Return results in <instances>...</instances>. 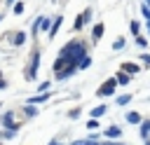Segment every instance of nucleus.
Returning a JSON list of instances; mask_svg holds the SVG:
<instances>
[{"instance_id": "nucleus-1", "label": "nucleus", "mask_w": 150, "mask_h": 145, "mask_svg": "<svg viewBox=\"0 0 150 145\" xmlns=\"http://www.w3.org/2000/svg\"><path fill=\"white\" fill-rule=\"evenodd\" d=\"M82 54H84V49H82L77 42H70V44H66V47L61 49V58L68 61V63H73V65H75V61H77Z\"/></svg>"}, {"instance_id": "nucleus-2", "label": "nucleus", "mask_w": 150, "mask_h": 145, "mask_svg": "<svg viewBox=\"0 0 150 145\" xmlns=\"http://www.w3.org/2000/svg\"><path fill=\"white\" fill-rule=\"evenodd\" d=\"M115 84H117V80H108V82H105V84L98 89V94H101V96H108V94H112V91H115Z\"/></svg>"}, {"instance_id": "nucleus-3", "label": "nucleus", "mask_w": 150, "mask_h": 145, "mask_svg": "<svg viewBox=\"0 0 150 145\" xmlns=\"http://www.w3.org/2000/svg\"><path fill=\"white\" fill-rule=\"evenodd\" d=\"M105 136H108V138H117V136H120V129H117V126H110V129L105 131Z\"/></svg>"}, {"instance_id": "nucleus-4", "label": "nucleus", "mask_w": 150, "mask_h": 145, "mask_svg": "<svg viewBox=\"0 0 150 145\" xmlns=\"http://www.w3.org/2000/svg\"><path fill=\"white\" fill-rule=\"evenodd\" d=\"M105 110H108L105 105H98V108H94V110H91V115H94V117H101V115H103Z\"/></svg>"}, {"instance_id": "nucleus-5", "label": "nucleus", "mask_w": 150, "mask_h": 145, "mask_svg": "<svg viewBox=\"0 0 150 145\" xmlns=\"http://www.w3.org/2000/svg\"><path fill=\"white\" fill-rule=\"evenodd\" d=\"M127 119H129V122H134V124H136V122H141V117H138L136 112H127Z\"/></svg>"}, {"instance_id": "nucleus-6", "label": "nucleus", "mask_w": 150, "mask_h": 145, "mask_svg": "<svg viewBox=\"0 0 150 145\" xmlns=\"http://www.w3.org/2000/svg\"><path fill=\"white\" fill-rule=\"evenodd\" d=\"M141 131H143V136H148L150 133V122H143L141 124Z\"/></svg>"}, {"instance_id": "nucleus-7", "label": "nucleus", "mask_w": 150, "mask_h": 145, "mask_svg": "<svg viewBox=\"0 0 150 145\" xmlns=\"http://www.w3.org/2000/svg\"><path fill=\"white\" fill-rule=\"evenodd\" d=\"M59 26H61V16H56V23L52 26V35H56V30H59Z\"/></svg>"}, {"instance_id": "nucleus-8", "label": "nucleus", "mask_w": 150, "mask_h": 145, "mask_svg": "<svg viewBox=\"0 0 150 145\" xmlns=\"http://www.w3.org/2000/svg\"><path fill=\"white\" fill-rule=\"evenodd\" d=\"M101 33H103V23H98V26L94 28V37H101Z\"/></svg>"}, {"instance_id": "nucleus-9", "label": "nucleus", "mask_w": 150, "mask_h": 145, "mask_svg": "<svg viewBox=\"0 0 150 145\" xmlns=\"http://www.w3.org/2000/svg\"><path fill=\"white\" fill-rule=\"evenodd\" d=\"M23 40H26V37H23V33H19V35L14 37V42H16V44H23Z\"/></svg>"}, {"instance_id": "nucleus-10", "label": "nucleus", "mask_w": 150, "mask_h": 145, "mask_svg": "<svg viewBox=\"0 0 150 145\" xmlns=\"http://www.w3.org/2000/svg\"><path fill=\"white\" fill-rule=\"evenodd\" d=\"M124 70H131V72H138V65H129V63H127V65H124Z\"/></svg>"}, {"instance_id": "nucleus-11", "label": "nucleus", "mask_w": 150, "mask_h": 145, "mask_svg": "<svg viewBox=\"0 0 150 145\" xmlns=\"http://www.w3.org/2000/svg\"><path fill=\"white\" fill-rule=\"evenodd\" d=\"M2 122H5L7 126H12V115H5V117H2Z\"/></svg>"}, {"instance_id": "nucleus-12", "label": "nucleus", "mask_w": 150, "mask_h": 145, "mask_svg": "<svg viewBox=\"0 0 150 145\" xmlns=\"http://www.w3.org/2000/svg\"><path fill=\"white\" fill-rule=\"evenodd\" d=\"M14 12H16V14H21V12H23V5H21V2H19V5H14Z\"/></svg>"}, {"instance_id": "nucleus-13", "label": "nucleus", "mask_w": 150, "mask_h": 145, "mask_svg": "<svg viewBox=\"0 0 150 145\" xmlns=\"http://www.w3.org/2000/svg\"><path fill=\"white\" fill-rule=\"evenodd\" d=\"M117 82H122V84H127V82H129V77H127V75H120V77H117Z\"/></svg>"}, {"instance_id": "nucleus-14", "label": "nucleus", "mask_w": 150, "mask_h": 145, "mask_svg": "<svg viewBox=\"0 0 150 145\" xmlns=\"http://www.w3.org/2000/svg\"><path fill=\"white\" fill-rule=\"evenodd\" d=\"M120 105H124V103H129V96H120V101H117Z\"/></svg>"}, {"instance_id": "nucleus-15", "label": "nucleus", "mask_w": 150, "mask_h": 145, "mask_svg": "<svg viewBox=\"0 0 150 145\" xmlns=\"http://www.w3.org/2000/svg\"><path fill=\"white\" fill-rule=\"evenodd\" d=\"M87 129H98V124H96V119H91V122L87 124Z\"/></svg>"}, {"instance_id": "nucleus-16", "label": "nucleus", "mask_w": 150, "mask_h": 145, "mask_svg": "<svg viewBox=\"0 0 150 145\" xmlns=\"http://www.w3.org/2000/svg\"><path fill=\"white\" fill-rule=\"evenodd\" d=\"M49 145H59V143H49Z\"/></svg>"}, {"instance_id": "nucleus-17", "label": "nucleus", "mask_w": 150, "mask_h": 145, "mask_svg": "<svg viewBox=\"0 0 150 145\" xmlns=\"http://www.w3.org/2000/svg\"><path fill=\"white\" fill-rule=\"evenodd\" d=\"M7 2H14V0H7Z\"/></svg>"}]
</instances>
